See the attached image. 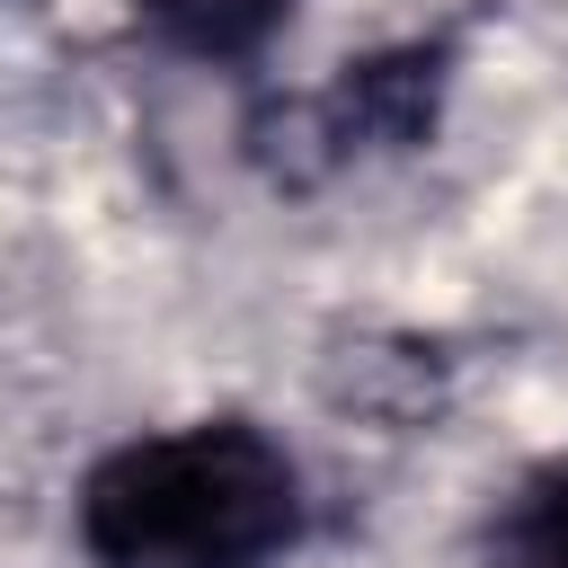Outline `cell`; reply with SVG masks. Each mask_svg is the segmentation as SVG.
<instances>
[{
	"label": "cell",
	"mask_w": 568,
	"mask_h": 568,
	"mask_svg": "<svg viewBox=\"0 0 568 568\" xmlns=\"http://www.w3.org/2000/svg\"><path fill=\"white\" fill-rule=\"evenodd\" d=\"M488 568H568V462H550L515 488V506L497 515Z\"/></svg>",
	"instance_id": "cell-3"
},
{
	"label": "cell",
	"mask_w": 568,
	"mask_h": 568,
	"mask_svg": "<svg viewBox=\"0 0 568 568\" xmlns=\"http://www.w3.org/2000/svg\"><path fill=\"white\" fill-rule=\"evenodd\" d=\"M302 532V470L248 417L115 444L80 479L89 568H266Z\"/></svg>",
	"instance_id": "cell-1"
},
{
	"label": "cell",
	"mask_w": 568,
	"mask_h": 568,
	"mask_svg": "<svg viewBox=\"0 0 568 568\" xmlns=\"http://www.w3.org/2000/svg\"><path fill=\"white\" fill-rule=\"evenodd\" d=\"M133 9L151 18V36H169L195 62H248L293 18V0H133Z\"/></svg>",
	"instance_id": "cell-2"
}]
</instances>
